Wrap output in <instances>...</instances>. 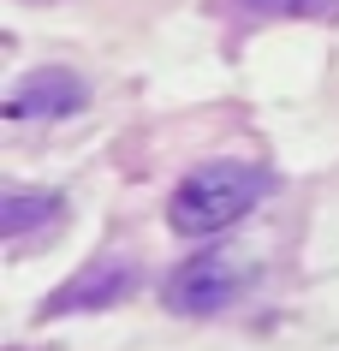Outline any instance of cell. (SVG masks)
Returning a JSON list of instances; mask_svg holds the SVG:
<instances>
[{
    "mask_svg": "<svg viewBox=\"0 0 339 351\" xmlns=\"http://www.w3.org/2000/svg\"><path fill=\"white\" fill-rule=\"evenodd\" d=\"M250 12H268V19H280V12H334L339 0H244Z\"/></svg>",
    "mask_w": 339,
    "mask_h": 351,
    "instance_id": "cell-6",
    "label": "cell"
},
{
    "mask_svg": "<svg viewBox=\"0 0 339 351\" xmlns=\"http://www.w3.org/2000/svg\"><path fill=\"white\" fill-rule=\"evenodd\" d=\"M125 292H131V268L125 262H95V268H84L77 280L60 286L48 310H101V304H113Z\"/></svg>",
    "mask_w": 339,
    "mask_h": 351,
    "instance_id": "cell-4",
    "label": "cell"
},
{
    "mask_svg": "<svg viewBox=\"0 0 339 351\" xmlns=\"http://www.w3.org/2000/svg\"><path fill=\"white\" fill-rule=\"evenodd\" d=\"M250 286V268L238 256H226V250H197L190 262H179L167 274V286H161V298H167L173 315H214L226 310L232 298Z\"/></svg>",
    "mask_w": 339,
    "mask_h": 351,
    "instance_id": "cell-2",
    "label": "cell"
},
{
    "mask_svg": "<svg viewBox=\"0 0 339 351\" xmlns=\"http://www.w3.org/2000/svg\"><path fill=\"white\" fill-rule=\"evenodd\" d=\"M262 197H268V173L262 167H250V161H208V167H197L185 185L173 191L167 221H173V232H185V239H208V232L238 226Z\"/></svg>",
    "mask_w": 339,
    "mask_h": 351,
    "instance_id": "cell-1",
    "label": "cell"
},
{
    "mask_svg": "<svg viewBox=\"0 0 339 351\" xmlns=\"http://www.w3.org/2000/svg\"><path fill=\"white\" fill-rule=\"evenodd\" d=\"M84 108V84L72 72H60V66H42L18 84V90L6 95V113L12 119H42V113H77Z\"/></svg>",
    "mask_w": 339,
    "mask_h": 351,
    "instance_id": "cell-3",
    "label": "cell"
},
{
    "mask_svg": "<svg viewBox=\"0 0 339 351\" xmlns=\"http://www.w3.org/2000/svg\"><path fill=\"white\" fill-rule=\"evenodd\" d=\"M54 208H60V197H24L18 191V197L0 203V232H6V239H24L36 221H54Z\"/></svg>",
    "mask_w": 339,
    "mask_h": 351,
    "instance_id": "cell-5",
    "label": "cell"
}]
</instances>
